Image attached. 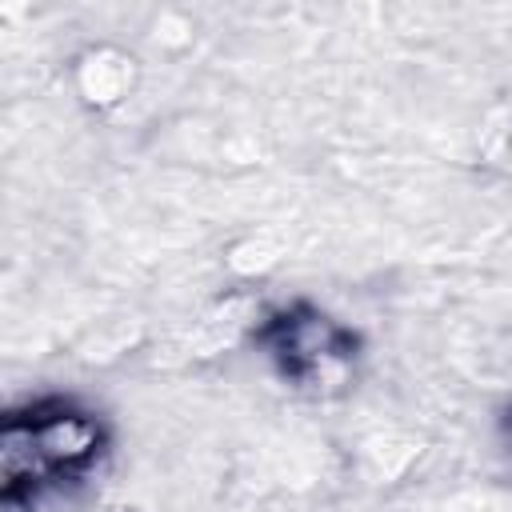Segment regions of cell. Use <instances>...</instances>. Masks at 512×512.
<instances>
[{"label": "cell", "mask_w": 512, "mask_h": 512, "mask_svg": "<svg viewBox=\"0 0 512 512\" xmlns=\"http://www.w3.org/2000/svg\"><path fill=\"white\" fill-rule=\"evenodd\" d=\"M100 444V428L68 408L56 412H28L12 416L4 424L0 440V472H4V496L16 500L20 488H40L60 476L80 472Z\"/></svg>", "instance_id": "1"}]
</instances>
